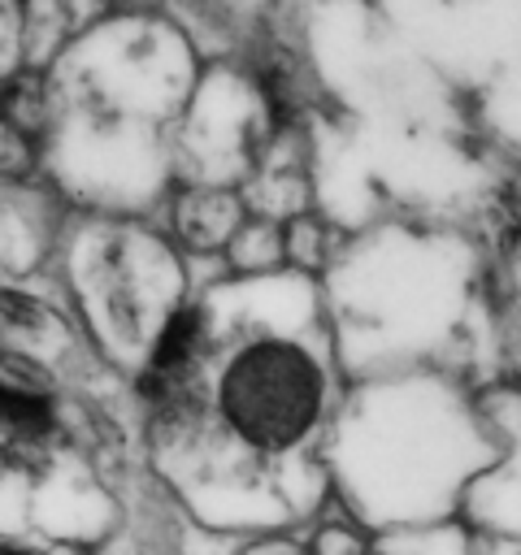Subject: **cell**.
I'll use <instances>...</instances> for the list:
<instances>
[{"mask_svg":"<svg viewBox=\"0 0 521 555\" xmlns=\"http://www.w3.org/2000/svg\"><path fill=\"white\" fill-rule=\"evenodd\" d=\"M308 555H373V542H365L352 525H321L308 542Z\"/></svg>","mask_w":521,"mask_h":555,"instance_id":"16","label":"cell"},{"mask_svg":"<svg viewBox=\"0 0 521 555\" xmlns=\"http://www.w3.org/2000/svg\"><path fill=\"white\" fill-rule=\"evenodd\" d=\"M200 61L178 22L113 9L48 69L52 126L43 160L65 195L91 212H139L174 169V134L200 82Z\"/></svg>","mask_w":521,"mask_h":555,"instance_id":"2","label":"cell"},{"mask_svg":"<svg viewBox=\"0 0 521 555\" xmlns=\"http://www.w3.org/2000/svg\"><path fill=\"white\" fill-rule=\"evenodd\" d=\"M373 555H478V542L465 525L439 520V525H408V529H382L373 542Z\"/></svg>","mask_w":521,"mask_h":555,"instance_id":"13","label":"cell"},{"mask_svg":"<svg viewBox=\"0 0 521 555\" xmlns=\"http://www.w3.org/2000/svg\"><path fill=\"white\" fill-rule=\"evenodd\" d=\"M26 9V69H52L61 52L82 39L117 0H22Z\"/></svg>","mask_w":521,"mask_h":555,"instance_id":"10","label":"cell"},{"mask_svg":"<svg viewBox=\"0 0 521 555\" xmlns=\"http://www.w3.org/2000/svg\"><path fill=\"white\" fill-rule=\"evenodd\" d=\"M330 308L352 364H408L460 334L469 312L465 247L386 230L330 269Z\"/></svg>","mask_w":521,"mask_h":555,"instance_id":"4","label":"cell"},{"mask_svg":"<svg viewBox=\"0 0 521 555\" xmlns=\"http://www.w3.org/2000/svg\"><path fill=\"white\" fill-rule=\"evenodd\" d=\"M4 473H30L39 486L35 490V529L56 542H100L117 525V503L104 494V486L91 477V468L61 447L48 451L43 460L26 468H4Z\"/></svg>","mask_w":521,"mask_h":555,"instance_id":"7","label":"cell"},{"mask_svg":"<svg viewBox=\"0 0 521 555\" xmlns=\"http://www.w3.org/2000/svg\"><path fill=\"white\" fill-rule=\"evenodd\" d=\"M491 425L508 447L465 494L460 512L491 533H521V395L504 390L491 399Z\"/></svg>","mask_w":521,"mask_h":555,"instance_id":"8","label":"cell"},{"mask_svg":"<svg viewBox=\"0 0 521 555\" xmlns=\"http://www.w3.org/2000/svg\"><path fill=\"white\" fill-rule=\"evenodd\" d=\"M282 238H287V264L300 273H317L330 260V230L317 212H300L282 221Z\"/></svg>","mask_w":521,"mask_h":555,"instance_id":"15","label":"cell"},{"mask_svg":"<svg viewBox=\"0 0 521 555\" xmlns=\"http://www.w3.org/2000/svg\"><path fill=\"white\" fill-rule=\"evenodd\" d=\"M65 278L87 338L126 369L148 364L187 304L182 247L122 212H91L65 234Z\"/></svg>","mask_w":521,"mask_h":555,"instance_id":"5","label":"cell"},{"mask_svg":"<svg viewBox=\"0 0 521 555\" xmlns=\"http://www.w3.org/2000/svg\"><path fill=\"white\" fill-rule=\"evenodd\" d=\"M4 347L13 356H26V360L52 369L74 356V330L56 308H48L43 299L13 286V291H4Z\"/></svg>","mask_w":521,"mask_h":555,"instance_id":"11","label":"cell"},{"mask_svg":"<svg viewBox=\"0 0 521 555\" xmlns=\"http://www.w3.org/2000/svg\"><path fill=\"white\" fill-rule=\"evenodd\" d=\"M282 121L265 78L243 65H213L200 74L191 104L174 134V169L182 182L243 186L269 152Z\"/></svg>","mask_w":521,"mask_h":555,"instance_id":"6","label":"cell"},{"mask_svg":"<svg viewBox=\"0 0 521 555\" xmlns=\"http://www.w3.org/2000/svg\"><path fill=\"white\" fill-rule=\"evenodd\" d=\"M200 343L139 369L156 473L195 520L274 529L326 494L334 347L308 273L230 278L200 295Z\"/></svg>","mask_w":521,"mask_h":555,"instance_id":"1","label":"cell"},{"mask_svg":"<svg viewBox=\"0 0 521 555\" xmlns=\"http://www.w3.org/2000/svg\"><path fill=\"white\" fill-rule=\"evenodd\" d=\"M226 260L234 273L243 278H260V273H278L287 264V238H282V221L269 217H247V225L234 234V243L226 247Z\"/></svg>","mask_w":521,"mask_h":555,"instance_id":"14","label":"cell"},{"mask_svg":"<svg viewBox=\"0 0 521 555\" xmlns=\"http://www.w3.org/2000/svg\"><path fill=\"white\" fill-rule=\"evenodd\" d=\"M243 555H300V551L287 546V542H260V546H252V551H243Z\"/></svg>","mask_w":521,"mask_h":555,"instance_id":"19","label":"cell"},{"mask_svg":"<svg viewBox=\"0 0 521 555\" xmlns=\"http://www.w3.org/2000/svg\"><path fill=\"white\" fill-rule=\"evenodd\" d=\"M247 199L239 186H208V182H182L169 195V230L174 243L191 256L226 251L234 234L247 225Z\"/></svg>","mask_w":521,"mask_h":555,"instance_id":"9","label":"cell"},{"mask_svg":"<svg viewBox=\"0 0 521 555\" xmlns=\"http://www.w3.org/2000/svg\"><path fill=\"white\" fill-rule=\"evenodd\" d=\"M48 251V225H39V204L35 195L13 182L4 191V273L22 278L39 256Z\"/></svg>","mask_w":521,"mask_h":555,"instance_id":"12","label":"cell"},{"mask_svg":"<svg viewBox=\"0 0 521 555\" xmlns=\"http://www.w3.org/2000/svg\"><path fill=\"white\" fill-rule=\"evenodd\" d=\"M478 555H521V533H491L478 542Z\"/></svg>","mask_w":521,"mask_h":555,"instance_id":"17","label":"cell"},{"mask_svg":"<svg viewBox=\"0 0 521 555\" xmlns=\"http://www.w3.org/2000/svg\"><path fill=\"white\" fill-rule=\"evenodd\" d=\"M0 555H74V551H65V546H39V542H22V538H4V546H0Z\"/></svg>","mask_w":521,"mask_h":555,"instance_id":"18","label":"cell"},{"mask_svg":"<svg viewBox=\"0 0 521 555\" xmlns=\"http://www.w3.org/2000/svg\"><path fill=\"white\" fill-rule=\"evenodd\" d=\"M499 429L443 377H378L343 399L326 473L373 529L439 525L499 460Z\"/></svg>","mask_w":521,"mask_h":555,"instance_id":"3","label":"cell"}]
</instances>
